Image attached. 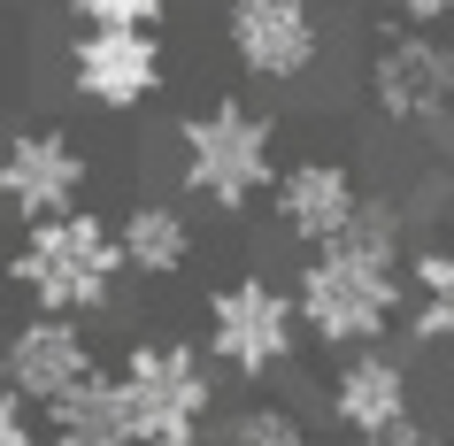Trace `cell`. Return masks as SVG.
<instances>
[{
	"label": "cell",
	"instance_id": "cell-14",
	"mask_svg": "<svg viewBox=\"0 0 454 446\" xmlns=\"http://www.w3.org/2000/svg\"><path fill=\"white\" fill-rule=\"evenodd\" d=\"M116 231V254H123V278H177L192 262V215L177 208V200H131L123 208V223H108Z\"/></svg>",
	"mask_w": 454,
	"mask_h": 446
},
{
	"label": "cell",
	"instance_id": "cell-2",
	"mask_svg": "<svg viewBox=\"0 0 454 446\" xmlns=\"http://www.w3.org/2000/svg\"><path fill=\"white\" fill-rule=\"evenodd\" d=\"M8 285H24L39 316H100L123 285V254L108 215L93 208H62L47 223H24L16 254H8Z\"/></svg>",
	"mask_w": 454,
	"mask_h": 446
},
{
	"label": "cell",
	"instance_id": "cell-3",
	"mask_svg": "<svg viewBox=\"0 0 454 446\" xmlns=\"http://www.w3.org/2000/svg\"><path fill=\"white\" fill-rule=\"evenodd\" d=\"M278 177V116L247 108V100H208L200 116H185L177 131V185L185 200L239 215L247 200H262Z\"/></svg>",
	"mask_w": 454,
	"mask_h": 446
},
{
	"label": "cell",
	"instance_id": "cell-21",
	"mask_svg": "<svg viewBox=\"0 0 454 446\" xmlns=\"http://www.w3.org/2000/svg\"><path fill=\"white\" fill-rule=\"evenodd\" d=\"M139 446H215V431L192 423V431H154V439H139Z\"/></svg>",
	"mask_w": 454,
	"mask_h": 446
},
{
	"label": "cell",
	"instance_id": "cell-12",
	"mask_svg": "<svg viewBox=\"0 0 454 446\" xmlns=\"http://www.w3.org/2000/svg\"><path fill=\"white\" fill-rule=\"evenodd\" d=\"M416 416V370L393 347H347L332 370V423L347 439H370L385 423Z\"/></svg>",
	"mask_w": 454,
	"mask_h": 446
},
{
	"label": "cell",
	"instance_id": "cell-4",
	"mask_svg": "<svg viewBox=\"0 0 454 446\" xmlns=\"http://www.w3.org/2000/svg\"><path fill=\"white\" fill-rule=\"evenodd\" d=\"M123 408H131V431L154 439V431H192L208 423L215 408V362L185 339H131L116 362Z\"/></svg>",
	"mask_w": 454,
	"mask_h": 446
},
{
	"label": "cell",
	"instance_id": "cell-15",
	"mask_svg": "<svg viewBox=\"0 0 454 446\" xmlns=\"http://www.w3.org/2000/svg\"><path fill=\"white\" fill-rule=\"evenodd\" d=\"M215 446H309V423L293 416L286 400H247V408L223 416Z\"/></svg>",
	"mask_w": 454,
	"mask_h": 446
},
{
	"label": "cell",
	"instance_id": "cell-18",
	"mask_svg": "<svg viewBox=\"0 0 454 446\" xmlns=\"http://www.w3.org/2000/svg\"><path fill=\"white\" fill-rule=\"evenodd\" d=\"M355 446H439V423L401 416V423H385V431H370V439H355Z\"/></svg>",
	"mask_w": 454,
	"mask_h": 446
},
{
	"label": "cell",
	"instance_id": "cell-5",
	"mask_svg": "<svg viewBox=\"0 0 454 446\" xmlns=\"http://www.w3.org/2000/svg\"><path fill=\"white\" fill-rule=\"evenodd\" d=\"M293 347H301V324H293V301L286 285H270L262 270H247V278L215 285L208 293V362L231 377H270L286 370Z\"/></svg>",
	"mask_w": 454,
	"mask_h": 446
},
{
	"label": "cell",
	"instance_id": "cell-8",
	"mask_svg": "<svg viewBox=\"0 0 454 446\" xmlns=\"http://www.w3.org/2000/svg\"><path fill=\"white\" fill-rule=\"evenodd\" d=\"M85 185H93V162L54 123H31V131H16V139L0 146V208L16 215V223H47V215L77 208Z\"/></svg>",
	"mask_w": 454,
	"mask_h": 446
},
{
	"label": "cell",
	"instance_id": "cell-20",
	"mask_svg": "<svg viewBox=\"0 0 454 446\" xmlns=\"http://www.w3.org/2000/svg\"><path fill=\"white\" fill-rule=\"evenodd\" d=\"M0 446H39V431H31V408L8 385H0Z\"/></svg>",
	"mask_w": 454,
	"mask_h": 446
},
{
	"label": "cell",
	"instance_id": "cell-19",
	"mask_svg": "<svg viewBox=\"0 0 454 446\" xmlns=\"http://www.w3.org/2000/svg\"><path fill=\"white\" fill-rule=\"evenodd\" d=\"M385 8H393L408 31H447L454 24V0H385Z\"/></svg>",
	"mask_w": 454,
	"mask_h": 446
},
{
	"label": "cell",
	"instance_id": "cell-17",
	"mask_svg": "<svg viewBox=\"0 0 454 446\" xmlns=\"http://www.w3.org/2000/svg\"><path fill=\"white\" fill-rule=\"evenodd\" d=\"M401 270L416 278L424 301H454V231H447V239H424L416 254H401Z\"/></svg>",
	"mask_w": 454,
	"mask_h": 446
},
{
	"label": "cell",
	"instance_id": "cell-13",
	"mask_svg": "<svg viewBox=\"0 0 454 446\" xmlns=\"http://www.w3.org/2000/svg\"><path fill=\"white\" fill-rule=\"evenodd\" d=\"M47 446H139L116 370H93V377H77L70 393L47 400Z\"/></svg>",
	"mask_w": 454,
	"mask_h": 446
},
{
	"label": "cell",
	"instance_id": "cell-16",
	"mask_svg": "<svg viewBox=\"0 0 454 446\" xmlns=\"http://www.w3.org/2000/svg\"><path fill=\"white\" fill-rule=\"evenodd\" d=\"M70 16H85L100 31H162L169 0H70Z\"/></svg>",
	"mask_w": 454,
	"mask_h": 446
},
{
	"label": "cell",
	"instance_id": "cell-10",
	"mask_svg": "<svg viewBox=\"0 0 454 446\" xmlns=\"http://www.w3.org/2000/svg\"><path fill=\"white\" fill-rule=\"evenodd\" d=\"M370 200L355 177V162H339V154H301V162H286L278 177H270V208H278V231L293 239V246H332L347 223H355V208Z\"/></svg>",
	"mask_w": 454,
	"mask_h": 446
},
{
	"label": "cell",
	"instance_id": "cell-7",
	"mask_svg": "<svg viewBox=\"0 0 454 446\" xmlns=\"http://www.w3.org/2000/svg\"><path fill=\"white\" fill-rule=\"evenodd\" d=\"M370 108L408 131H439L454 116V39L439 31H401L370 54Z\"/></svg>",
	"mask_w": 454,
	"mask_h": 446
},
{
	"label": "cell",
	"instance_id": "cell-11",
	"mask_svg": "<svg viewBox=\"0 0 454 446\" xmlns=\"http://www.w3.org/2000/svg\"><path fill=\"white\" fill-rule=\"evenodd\" d=\"M93 339L85 324L70 316H31V324L8 331V347H0V385L24 400V408H47L54 393H70L77 377H93Z\"/></svg>",
	"mask_w": 454,
	"mask_h": 446
},
{
	"label": "cell",
	"instance_id": "cell-9",
	"mask_svg": "<svg viewBox=\"0 0 454 446\" xmlns=\"http://www.w3.org/2000/svg\"><path fill=\"white\" fill-rule=\"evenodd\" d=\"M169 77V54H162V31H100L85 24L70 39V93L123 116V108H146Z\"/></svg>",
	"mask_w": 454,
	"mask_h": 446
},
{
	"label": "cell",
	"instance_id": "cell-1",
	"mask_svg": "<svg viewBox=\"0 0 454 446\" xmlns=\"http://www.w3.org/2000/svg\"><path fill=\"white\" fill-rule=\"evenodd\" d=\"M401 254H408V223L393 200H362L355 223L332 239V246H316L301 270H293L286 301H293V324H301V339H316V347H385V331L401 324Z\"/></svg>",
	"mask_w": 454,
	"mask_h": 446
},
{
	"label": "cell",
	"instance_id": "cell-6",
	"mask_svg": "<svg viewBox=\"0 0 454 446\" xmlns=\"http://www.w3.org/2000/svg\"><path fill=\"white\" fill-rule=\"evenodd\" d=\"M223 47L262 85H301L324 62V16L316 0H223Z\"/></svg>",
	"mask_w": 454,
	"mask_h": 446
}]
</instances>
